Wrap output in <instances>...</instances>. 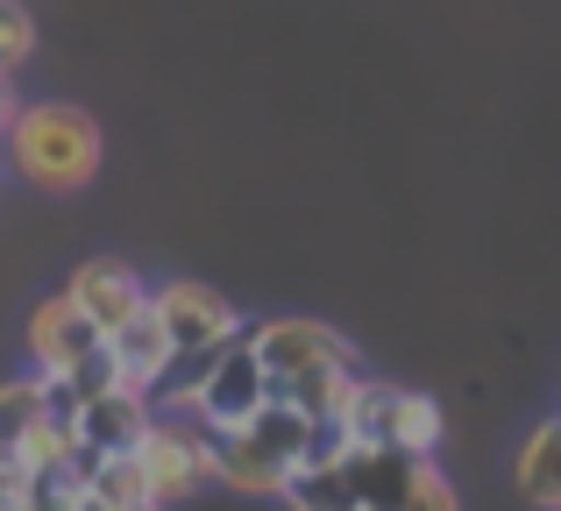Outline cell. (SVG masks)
<instances>
[{
  "instance_id": "obj_22",
  "label": "cell",
  "mask_w": 561,
  "mask_h": 511,
  "mask_svg": "<svg viewBox=\"0 0 561 511\" xmlns=\"http://www.w3.org/2000/svg\"><path fill=\"white\" fill-rule=\"evenodd\" d=\"M348 455H356V441H348V427H342V419H306L299 469H342Z\"/></svg>"
},
{
  "instance_id": "obj_20",
  "label": "cell",
  "mask_w": 561,
  "mask_h": 511,
  "mask_svg": "<svg viewBox=\"0 0 561 511\" xmlns=\"http://www.w3.org/2000/svg\"><path fill=\"white\" fill-rule=\"evenodd\" d=\"M28 57H36V14L22 0H0V79H14Z\"/></svg>"
},
{
  "instance_id": "obj_19",
  "label": "cell",
  "mask_w": 561,
  "mask_h": 511,
  "mask_svg": "<svg viewBox=\"0 0 561 511\" xmlns=\"http://www.w3.org/2000/svg\"><path fill=\"white\" fill-rule=\"evenodd\" d=\"M285 504L291 511H356V490H348V469H291Z\"/></svg>"
},
{
  "instance_id": "obj_25",
  "label": "cell",
  "mask_w": 561,
  "mask_h": 511,
  "mask_svg": "<svg viewBox=\"0 0 561 511\" xmlns=\"http://www.w3.org/2000/svg\"><path fill=\"white\" fill-rule=\"evenodd\" d=\"M71 511H107V504H93V498H71Z\"/></svg>"
},
{
  "instance_id": "obj_12",
  "label": "cell",
  "mask_w": 561,
  "mask_h": 511,
  "mask_svg": "<svg viewBox=\"0 0 561 511\" xmlns=\"http://www.w3.org/2000/svg\"><path fill=\"white\" fill-rule=\"evenodd\" d=\"M107 356H114V370H122V384L150 398L157 376L171 370V341H164V327H157L150 305H142V313L128 320V327H114V334H107Z\"/></svg>"
},
{
  "instance_id": "obj_11",
  "label": "cell",
  "mask_w": 561,
  "mask_h": 511,
  "mask_svg": "<svg viewBox=\"0 0 561 511\" xmlns=\"http://www.w3.org/2000/svg\"><path fill=\"white\" fill-rule=\"evenodd\" d=\"M356 384H363V362L348 356V362H313V370L271 384V398H285L299 419H342L348 398H356Z\"/></svg>"
},
{
  "instance_id": "obj_15",
  "label": "cell",
  "mask_w": 561,
  "mask_h": 511,
  "mask_svg": "<svg viewBox=\"0 0 561 511\" xmlns=\"http://www.w3.org/2000/svg\"><path fill=\"white\" fill-rule=\"evenodd\" d=\"M440 433H448L440 398H426V391H398V419H391V448H398V455L434 462L440 455Z\"/></svg>"
},
{
  "instance_id": "obj_16",
  "label": "cell",
  "mask_w": 561,
  "mask_h": 511,
  "mask_svg": "<svg viewBox=\"0 0 561 511\" xmlns=\"http://www.w3.org/2000/svg\"><path fill=\"white\" fill-rule=\"evenodd\" d=\"M398 391H405V384H383V376H363V384H356V398H348V413H342V427H348L356 448H391Z\"/></svg>"
},
{
  "instance_id": "obj_26",
  "label": "cell",
  "mask_w": 561,
  "mask_h": 511,
  "mask_svg": "<svg viewBox=\"0 0 561 511\" xmlns=\"http://www.w3.org/2000/svg\"><path fill=\"white\" fill-rule=\"evenodd\" d=\"M136 511H164V504H136Z\"/></svg>"
},
{
  "instance_id": "obj_7",
  "label": "cell",
  "mask_w": 561,
  "mask_h": 511,
  "mask_svg": "<svg viewBox=\"0 0 561 511\" xmlns=\"http://www.w3.org/2000/svg\"><path fill=\"white\" fill-rule=\"evenodd\" d=\"M65 299L79 305V313L100 327V341H107L114 327H128V320L150 305V284H142V270H136V263H122V256H85L79 270H71Z\"/></svg>"
},
{
  "instance_id": "obj_3",
  "label": "cell",
  "mask_w": 561,
  "mask_h": 511,
  "mask_svg": "<svg viewBox=\"0 0 561 511\" xmlns=\"http://www.w3.org/2000/svg\"><path fill=\"white\" fill-rule=\"evenodd\" d=\"M136 462H142V476H150V504H164V511L171 504H192L206 484H214V441H206L199 419L157 413V427L142 433Z\"/></svg>"
},
{
  "instance_id": "obj_13",
  "label": "cell",
  "mask_w": 561,
  "mask_h": 511,
  "mask_svg": "<svg viewBox=\"0 0 561 511\" xmlns=\"http://www.w3.org/2000/svg\"><path fill=\"white\" fill-rule=\"evenodd\" d=\"M512 484H519V498H526V504L561 511V413H554V419H540V427L519 441Z\"/></svg>"
},
{
  "instance_id": "obj_10",
  "label": "cell",
  "mask_w": 561,
  "mask_h": 511,
  "mask_svg": "<svg viewBox=\"0 0 561 511\" xmlns=\"http://www.w3.org/2000/svg\"><path fill=\"white\" fill-rule=\"evenodd\" d=\"M342 469L348 490H356V511H405L412 484H420V462L398 455V448H356Z\"/></svg>"
},
{
  "instance_id": "obj_8",
  "label": "cell",
  "mask_w": 561,
  "mask_h": 511,
  "mask_svg": "<svg viewBox=\"0 0 561 511\" xmlns=\"http://www.w3.org/2000/svg\"><path fill=\"white\" fill-rule=\"evenodd\" d=\"M271 405V376H263V362L249 356V341H234L228 356L214 362V376H206V391H199V427L206 433H234V427H249V419Z\"/></svg>"
},
{
  "instance_id": "obj_6",
  "label": "cell",
  "mask_w": 561,
  "mask_h": 511,
  "mask_svg": "<svg viewBox=\"0 0 561 511\" xmlns=\"http://www.w3.org/2000/svg\"><path fill=\"white\" fill-rule=\"evenodd\" d=\"M22 348H28V376H43V384H57V376H71L85 356L100 348V327L79 313V305L65 299V291H50V299L28 313L22 327Z\"/></svg>"
},
{
  "instance_id": "obj_2",
  "label": "cell",
  "mask_w": 561,
  "mask_h": 511,
  "mask_svg": "<svg viewBox=\"0 0 561 511\" xmlns=\"http://www.w3.org/2000/svg\"><path fill=\"white\" fill-rule=\"evenodd\" d=\"M206 441H214V484L242 490V498H285L291 469H299V448H306V419L285 398H271L249 427L206 433Z\"/></svg>"
},
{
  "instance_id": "obj_9",
  "label": "cell",
  "mask_w": 561,
  "mask_h": 511,
  "mask_svg": "<svg viewBox=\"0 0 561 511\" xmlns=\"http://www.w3.org/2000/svg\"><path fill=\"white\" fill-rule=\"evenodd\" d=\"M71 427H79V448H93L100 462L107 455H136L142 448V433L157 427V405L142 398V391H107V398H93V405H79V419H71Z\"/></svg>"
},
{
  "instance_id": "obj_17",
  "label": "cell",
  "mask_w": 561,
  "mask_h": 511,
  "mask_svg": "<svg viewBox=\"0 0 561 511\" xmlns=\"http://www.w3.org/2000/svg\"><path fill=\"white\" fill-rule=\"evenodd\" d=\"M79 498H93V504H107V511H136V504H150V476H142L136 455H107L93 476H85Z\"/></svg>"
},
{
  "instance_id": "obj_24",
  "label": "cell",
  "mask_w": 561,
  "mask_h": 511,
  "mask_svg": "<svg viewBox=\"0 0 561 511\" xmlns=\"http://www.w3.org/2000/svg\"><path fill=\"white\" fill-rule=\"evenodd\" d=\"M14 114H22V93H14V79H0V136H8Z\"/></svg>"
},
{
  "instance_id": "obj_21",
  "label": "cell",
  "mask_w": 561,
  "mask_h": 511,
  "mask_svg": "<svg viewBox=\"0 0 561 511\" xmlns=\"http://www.w3.org/2000/svg\"><path fill=\"white\" fill-rule=\"evenodd\" d=\"M57 391H65L71 405H93V398H107V391H122V370H114L107 341H100V348H93V356H85L71 376H57Z\"/></svg>"
},
{
  "instance_id": "obj_14",
  "label": "cell",
  "mask_w": 561,
  "mask_h": 511,
  "mask_svg": "<svg viewBox=\"0 0 561 511\" xmlns=\"http://www.w3.org/2000/svg\"><path fill=\"white\" fill-rule=\"evenodd\" d=\"M71 455H79V427H71V419H50V413H43L36 427L22 433V448H14L8 462L28 476V484H65Z\"/></svg>"
},
{
  "instance_id": "obj_1",
  "label": "cell",
  "mask_w": 561,
  "mask_h": 511,
  "mask_svg": "<svg viewBox=\"0 0 561 511\" xmlns=\"http://www.w3.org/2000/svg\"><path fill=\"white\" fill-rule=\"evenodd\" d=\"M0 156H8V171L28 193L71 199L100 178L107 142H100V121L85 107H71V100H22V114L0 136Z\"/></svg>"
},
{
  "instance_id": "obj_4",
  "label": "cell",
  "mask_w": 561,
  "mask_h": 511,
  "mask_svg": "<svg viewBox=\"0 0 561 511\" xmlns=\"http://www.w3.org/2000/svg\"><path fill=\"white\" fill-rule=\"evenodd\" d=\"M150 313H157V327H164L171 356H185V348H228V341H242V313H234L214 284H199V277H171V284H157L150 291Z\"/></svg>"
},
{
  "instance_id": "obj_23",
  "label": "cell",
  "mask_w": 561,
  "mask_h": 511,
  "mask_svg": "<svg viewBox=\"0 0 561 511\" xmlns=\"http://www.w3.org/2000/svg\"><path fill=\"white\" fill-rule=\"evenodd\" d=\"M405 511H462V498H455V484L434 469V462H420V484H412Z\"/></svg>"
},
{
  "instance_id": "obj_18",
  "label": "cell",
  "mask_w": 561,
  "mask_h": 511,
  "mask_svg": "<svg viewBox=\"0 0 561 511\" xmlns=\"http://www.w3.org/2000/svg\"><path fill=\"white\" fill-rule=\"evenodd\" d=\"M43 419V376H8L0 384V462L22 448V433Z\"/></svg>"
},
{
  "instance_id": "obj_5",
  "label": "cell",
  "mask_w": 561,
  "mask_h": 511,
  "mask_svg": "<svg viewBox=\"0 0 561 511\" xmlns=\"http://www.w3.org/2000/svg\"><path fill=\"white\" fill-rule=\"evenodd\" d=\"M242 341H249V356L263 362V376H271V384L313 370V362H348V356H356V348H348L328 320H306V313L256 320V327H242Z\"/></svg>"
}]
</instances>
